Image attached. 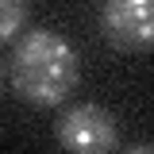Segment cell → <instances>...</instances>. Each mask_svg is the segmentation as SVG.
Here are the masks:
<instances>
[{
	"mask_svg": "<svg viewBox=\"0 0 154 154\" xmlns=\"http://www.w3.org/2000/svg\"><path fill=\"white\" fill-rule=\"evenodd\" d=\"M31 19V0H0V42H16Z\"/></svg>",
	"mask_w": 154,
	"mask_h": 154,
	"instance_id": "4",
	"label": "cell"
},
{
	"mask_svg": "<svg viewBox=\"0 0 154 154\" xmlns=\"http://www.w3.org/2000/svg\"><path fill=\"white\" fill-rule=\"evenodd\" d=\"M131 154H154V143H135V146H127Z\"/></svg>",
	"mask_w": 154,
	"mask_h": 154,
	"instance_id": "5",
	"label": "cell"
},
{
	"mask_svg": "<svg viewBox=\"0 0 154 154\" xmlns=\"http://www.w3.org/2000/svg\"><path fill=\"white\" fill-rule=\"evenodd\" d=\"M100 35L116 50H154V0H100Z\"/></svg>",
	"mask_w": 154,
	"mask_h": 154,
	"instance_id": "3",
	"label": "cell"
},
{
	"mask_svg": "<svg viewBox=\"0 0 154 154\" xmlns=\"http://www.w3.org/2000/svg\"><path fill=\"white\" fill-rule=\"evenodd\" d=\"M0 81H4V69H0Z\"/></svg>",
	"mask_w": 154,
	"mask_h": 154,
	"instance_id": "6",
	"label": "cell"
},
{
	"mask_svg": "<svg viewBox=\"0 0 154 154\" xmlns=\"http://www.w3.org/2000/svg\"><path fill=\"white\" fill-rule=\"evenodd\" d=\"M54 139L58 146L73 154H108L119 146V127L116 116L100 104H69L62 108V116L54 119Z\"/></svg>",
	"mask_w": 154,
	"mask_h": 154,
	"instance_id": "2",
	"label": "cell"
},
{
	"mask_svg": "<svg viewBox=\"0 0 154 154\" xmlns=\"http://www.w3.org/2000/svg\"><path fill=\"white\" fill-rule=\"evenodd\" d=\"M8 73H12V89L27 104L54 108L62 100H69V93L77 89L81 58L69 38H62L58 31H46V27H35L16 38Z\"/></svg>",
	"mask_w": 154,
	"mask_h": 154,
	"instance_id": "1",
	"label": "cell"
}]
</instances>
